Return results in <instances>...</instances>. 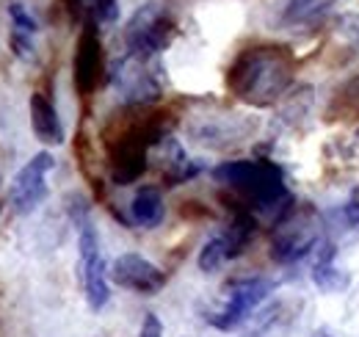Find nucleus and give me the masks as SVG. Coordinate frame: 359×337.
I'll use <instances>...</instances> for the list:
<instances>
[{"label": "nucleus", "mask_w": 359, "mask_h": 337, "mask_svg": "<svg viewBox=\"0 0 359 337\" xmlns=\"http://www.w3.org/2000/svg\"><path fill=\"white\" fill-rule=\"evenodd\" d=\"M78 249H81V277H83L86 301L94 312H100L111 298V291H108L111 277H108V265L100 249V235L91 218L78 221Z\"/></svg>", "instance_id": "obj_5"}, {"label": "nucleus", "mask_w": 359, "mask_h": 337, "mask_svg": "<svg viewBox=\"0 0 359 337\" xmlns=\"http://www.w3.org/2000/svg\"><path fill=\"white\" fill-rule=\"evenodd\" d=\"M337 0H287L282 14H279V22L287 25V28H302V25H313L318 22Z\"/></svg>", "instance_id": "obj_12"}, {"label": "nucleus", "mask_w": 359, "mask_h": 337, "mask_svg": "<svg viewBox=\"0 0 359 337\" xmlns=\"http://www.w3.org/2000/svg\"><path fill=\"white\" fill-rule=\"evenodd\" d=\"M28 108H31V127H34L36 138L42 144H47V147L64 144V125L58 119V111H55V105L47 100L42 91H34L31 94Z\"/></svg>", "instance_id": "obj_10"}, {"label": "nucleus", "mask_w": 359, "mask_h": 337, "mask_svg": "<svg viewBox=\"0 0 359 337\" xmlns=\"http://www.w3.org/2000/svg\"><path fill=\"white\" fill-rule=\"evenodd\" d=\"M11 50H14V55L20 58V61H34L36 58V50H34V37H28V34H20V31H11Z\"/></svg>", "instance_id": "obj_18"}, {"label": "nucleus", "mask_w": 359, "mask_h": 337, "mask_svg": "<svg viewBox=\"0 0 359 337\" xmlns=\"http://www.w3.org/2000/svg\"><path fill=\"white\" fill-rule=\"evenodd\" d=\"M271 291H273V282L266 279V277H243V279L229 282L226 285L224 304L208 315V324L222 329V332L238 329L269 298Z\"/></svg>", "instance_id": "obj_3"}, {"label": "nucleus", "mask_w": 359, "mask_h": 337, "mask_svg": "<svg viewBox=\"0 0 359 337\" xmlns=\"http://www.w3.org/2000/svg\"><path fill=\"white\" fill-rule=\"evenodd\" d=\"M313 282H315V288L323 291V293H340V291L348 288L351 277H348L346 271L334 268L332 263H318L313 268Z\"/></svg>", "instance_id": "obj_14"}, {"label": "nucleus", "mask_w": 359, "mask_h": 337, "mask_svg": "<svg viewBox=\"0 0 359 337\" xmlns=\"http://www.w3.org/2000/svg\"><path fill=\"white\" fill-rule=\"evenodd\" d=\"M175 37H177V25L158 3H144L130 17L125 31L128 53L147 55V58H155L158 53H163Z\"/></svg>", "instance_id": "obj_2"}, {"label": "nucleus", "mask_w": 359, "mask_h": 337, "mask_svg": "<svg viewBox=\"0 0 359 337\" xmlns=\"http://www.w3.org/2000/svg\"><path fill=\"white\" fill-rule=\"evenodd\" d=\"M0 211H3V202H0Z\"/></svg>", "instance_id": "obj_21"}, {"label": "nucleus", "mask_w": 359, "mask_h": 337, "mask_svg": "<svg viewBox=\"0 0 359 337\" xmlns=\"http://www.w3.org/2000/svg\"><path fill=\"white\" fill-rule=\"evenodd\" d=\"M86 8L91 14L89 20L97 25H111L119 17V0H89Z\"/></svg>", "instance_id": "obj_16"}, {"label": "nucleus", "mask_w": 359, "mask_h": 337, "mask_svg": "<svg viewBox=\"0 0 359 337\" xmlns=\"http://www.w3.org/2000/svg\"><path fill=\"white\" fill-rule=\"evenodd\" d=\"M155 70V58L125 53L111 70V84L128 105H147L161 97V81Z\"/></svg>", "instance_id": "obj_4"}, {"label": "nucleus", "mask_w": 359, "mask_h": 337, "mask_svg": "<svg viewBox=\"0 0 359 337\" xmlns=\"http://www.w3.org/2000/svg\"><path fill=\"white\" fill-rule=\"evenodd\" d=\"M111 282L119 285V288H128L141 296H155L158 291H163L166 285V271H161L152 260L141 257L135 252L119 254L108 271Z\"/></svg>", "instance_id": "obj_7"}, {"label": "nucleus", "mask_w": 359, "mask_h": 337, "mask_svg": "<svg viewBox=\"0 0 359 337\" xmlns=\"http://www.w3.org/2000/svg\"><path fill=\"white\" fill-rule=\"evenodd\" d=\"M276 227H279V230H276V235H273V241H271V260H276V263H282V265H290V263H299V260H304L307 254L315 252L318 235L310 232L307 227H296V224H290L287 218L279 221Z\"/></svg>", "instance_id": "obj_9"}, {"label": "nucleus", "mask_w": 359, "mask_h": 337, "mask_svg": "<svg viewBox=\"0 0 359 337\" xmlns=\"http://www.w3.org/2000/svg\"><path fill=\"white\" fill-rule=\"evenodd\" d=\"M130 216H133L135 224L144 227V230L158 227V224L163 221V216H166V205H163L161 188H155V185H141V188L135 191L133 202H130Z\"/></svg>", "instance_id": "obj_11"}, {"label": "nucleus", "mask_w": 359, "mask_h": 337, "mask_svg": "<svg viewBox=\"0 0 359 337\" xmlns=\"http://www.w3.org/2000/svg\"><path fill=\"white\" fill-rule=\"evenodd\" d=\"M226 260H232V252H229V244H226L224 235H216L210 241H205V246L199 249V257H196V265L202 274H213L224 265Z\"/></svg>", "instance_id": "obj_13"}, {"label": "nucleus", "mask_w": 359, "mask_h": 337, "mask_svg": "<svg viewBox=\"0 0 359 337\" xmlns=\"http://www.w3.org/2000/svg\"><path fill=\"white\" fill-rule=\"evenodd\" d=\"M6 11H8V17H11V31H20V34H28V37H36L39 25H36V20L31 17V11H28L20 0H11V3L6 6Z\"/></svg>", "instance_id": "obj_15"}, {"label": "nucleus", "mask_w": 359, "mask_h": 337, "mask_svg": "<svg viewBox=\"0 0 359 337\" xmlns=\"http://www.w3.org/2000/svg\"><path fill=\"white\" fill-rule=\"evenodd\" d=\"M53 168H55V158L47 150H42L17 171V177L11 180V188H8V199H11V208L20 216L34 213L47 199V174Z\"/></svg>", "instance_id": "obj_6"}, {"label": "nucleus", "mask_w": 359, "mask_h": 337, "mask_svg": "<svg viewBox=\"0 0 359 337\" xmlns=\"http://www.w3.org/2000/svg\"><path fill=\"white\" fill-rule=\"evenodd\" d=\"M334 31L346 39L348 44H354V47H359V14L357 11H346V14H337L334 17Z\"/></svg>", "instance_id": "obj_17"}, {"label": "nucleus", "mask_w": 359, "mask_h": 337, "mask_svg": "<svg viewBox=\"0 0 359 337\" xmlns=\"http://www.w3.org/2000/svg\"><path fill=\"white\" fill-rule=\"evenodd\" d=\"M138 337H163V324H161V318H158L155 312H147V315H144Z\"/></svg>", "instance_id": "obj_19"}, {"label": "nucleus", "mask_w": 359, "mask_h": 337, "mask_svg": "<svg viewBox=\"0 0 359 337\" xmlns=\"http://www.w3.org/2000/svg\"><path fill=\"white\" fill-rule=\"evenodd\" d=\"M326 337H329V335H326Z\"/></svg>", "instance_id": "obj_22"}, {"label": "nucleus", "mask_w": 359, "mask_h": 337, "mask_svg": "<svg viewBox=\"0 0 359 337\" xmlns=\"http://www.w3.org/2000/svg\"><path fill=\"white\" fill-rule=\"evenodd\" d=\"M72 70H75V88L83 97H89L102 78V42H100L97 22H91V20H86V25L78 37Z\"/></svg>", "instance_id": "obj_8"}, {"label": "nucleus", "mask_w": 359, "mask_h": 337, "mask_svg": "<svg viewBox=\"0 0 359 337\" xmlns=\"http://www.w3.org/2000/svg\"><path fill=\"white\" fill-rule=\"evenodd\" d=\"M346 221L348 224H359V188L351 194V199L346 205Z\"/></svg>", "instance_id": "obj_20"}, {"label": "nucleus", "mask_w": 359, "mask_h": 337, "mask_svg": "<svg viewBox=\"0 0 359 337\" xmlns=\"http://www.w3.org/2000/svg\"><path fill=\"white\" fill-rule=\"evenodd\" d=\"M293 81V55L279 44H257L238 53L226 72L229 91L255 108L273 105Z\"/></svg>", "instance_id": "obj_1"}]
</instances>
